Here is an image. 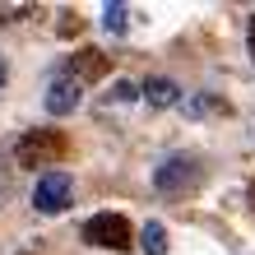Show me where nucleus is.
Segmentation results:
<instances>
[{"mask_svg": "<svg viewBox=\"0 0 255 255\" xmlns=\"http://www.w3.org/2000/svg\"><path fill=\"white\" fill-rule=\"evenodd\" d=\"M200 176H204V167H200V158H195V153H167L153 167V190H162V195H186V190L200 186Z\"/></svg>", "mask_w": 255, "mask_h": 255, "instance_id": "obj_1", "label": "nucleus"}, {"mask_svg": "<svg viewBox=\"0 0 255 255\" xmlns=\"http://www.w3.org/2000/svg\"><path fill=\"white\" fill-rule=\"evenodd\" d=\"M74 200V176L70 172H42L37 176V186H33V209L37 214H61V209H70Z\"/></svg>", "mask_w": 255, "mask_h": 255, "instance_id": "obj_2", "label": "nucleus"}, {"mask_svg": "<svg viewBox=\"0 0 255 255\" xmlns=\"http://www.w3.org/2000/svg\"><path fill=\"white\" fill-rule=\"evenodd\" d=\"M84 242L102 251H130V223L121 214H93L84 223Z\"/></svg>", "mask_w": 255, "mask_h": 255, "instance_id": "obj_3", "label": "nucleus"}, {"mask_svg": "<svg viewBox=\"0 0 255 255\" xmlns=\"http://www.w3.org/2000/svg\"><path fill=\"white\" fill-rule=\"evenodd\" d=\"M65 153V139L56 130H28L19 148H14V158H19V167H42V162H56Z\"/></svg>", "mask_w": 255, "mask_h": 255, "instance_id": "obj_4", "label": "nucleus"}, {"mask_svg": "<svg viewBox=\"0 0 255 255\" xmlns=\"http://www.w3.org/2000/svg\"><path fill=\"white\" fill-rule=\"evenodd\" d=\"M79 102H84V84H79V79H70V74H56V79L47 84V98H42V107H47L51 116H70V112H79Z\"/></svg>", "mask_w": 255, "mask_h": 255, "instance_id": "obj_5", "label": "nucleus"}, {"mask_svg": "<svg viewBox=\"0 0 255 255\" xmlns=\"http://www.w3.org/2000/svg\"><path fill=\"white\" fill-rule=\"evenodd\" d=\"M139 98L148 102V107H181V88H176L172 79H162V74H153L148 84H139Z\"/></svg>", "mask_w": 255, "mask_h": 255, "instance_id": "obj_6", "label": "nucleus"}, {"mask_svg": "<svg viewBox=\"0 0 255 255\" xmlns=\"http://www.w3.org/2000/svg\"><path fill=\"white\" fill-rule=\"evenodd\" d=\"M65 74H70V79H79V84H88V79H98V74H107V56H102V51H79Z\"/></svg>", "mask_w": 255, "mask_h": 255, "instance_id": "obj_7", "label": "nucleus"}, {"mask_svg": "<svg viewBox=\"0 0 255 255\" xmlns=\"http://www.w3.org/2000/svg\"><path fill=\"white\" fill-rule=\"evenodd\" d=\"M139 251L144 255H167V228H162L158 218H148L139 228Z\"/></svg>", "mask_w": 255, "mask_h": 255, "instance_id": "obj_8", "label": "nucleus"}, {"mask_svg": "<svg viewBox=\"0 0 255 255\" xmlns=\"http://www.w3.org/2000/svg\"><path fill=\"white\" fill-rule=\"evenodd\" d=\"M102 28H107L112 37L130 33V5H121V0H112V5H102Z\"/></svg>", "mask_w": 255, "mask_h": 255, "instance_id": "obj_9", "label": "nucleus"}, {"mask_svg": "<svg viewBox=\"0 0 255 255\" xmlns=\"http://www.w3.org/2000/svg\"><path fill=\"white\" fill-rule=\"evenodd\" d=\"M181 107H186V116H209V112H228V102H218L209 93H190V98H181Z\"/></svg>", "mask_w": 255, "mask_h": 255, "instance_id": "obj_10", "label": "nucleus"}, {"mask_svg": "<svg viewBox=\"0 0 255 255\" xmlns=\"http://www.w3.org/2000/svg\"><path fill=\"white\" fill-rule=\"evenodd\" d=\"M107 102H116V107H121V102H139V84L116 79V84H112V93H107Z\"/></svg>", "mask_w": 255, "mask_h": 255, "instance_id": "obj_11", "label": "nucleus"}, {"mask_svg": "<svg viewBox=\"0 0 255 255\" xmlns=\"http://www.w3.org/2000/svg\"><path fill=\"white\" fill-rule=\"evenodd\" d=\"M246 47H251V56H255V14L246 19Z\"/></svg>", "mask_w": 255, "mask_h": 255, "instance_id": "obj_12", "label": "nucleus"}]
</instances>
